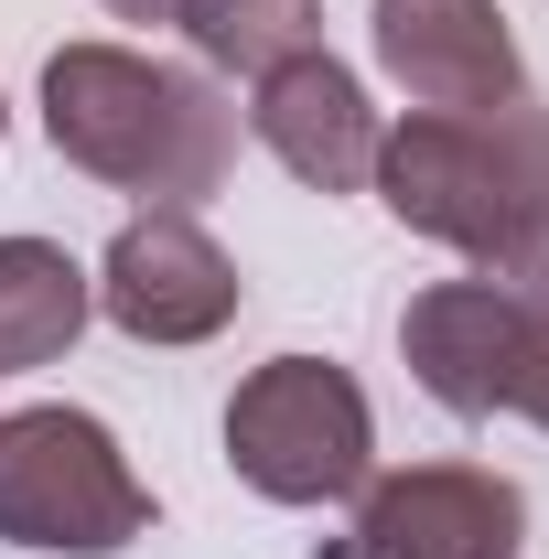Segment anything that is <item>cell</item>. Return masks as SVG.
I'll use <instances>...</instances> for the list:
<instances>
[{
    "mask_svg": "<svg viewBox=\"0 0 549 559\" xmlns=\"http://www.w3.org/2000/svg\"><path fill=\"white\" fill-rule=\"evenodd\" d=\"M44 140L75 173L119 183L140 205L195 215L226 183V162H237V108L195 66H162V55H130V44H55V66H44Z\"/></svg>",
    "mask_w": 549,
    "mask_h": 559,
    "instance_id": "1",
    "label": "cell"
},
{
    "mask_svg": "<svg viewBox=\"0 0 549 559\" xmlns=\"http://www.w3.org/2000/svg\"><path fill=\"white\" fill-rule=\"evenodd\" d=\"M377 205L431 248L506 259L549 237V97L517 86L495 108H410L399 130H377Z\"/></svg>",
    "mask_w": 549,
    "mask_h": 559,
    "instance_id": "2",
    "label": "cell"
},
{
    "mask_svg": "<svg viewBox=\"0 0 549 559\" xmlns=\"http://www.w3.org/2000/svg\"><path fill=\"white\" fill-rule=\"evenodd\" d=\"M0 538L11 549L108 559L151 538V485L130 474L119 430L97 409H0Z\"/></svg>",
    "mask_w": 549,
    "mask_h": 559,
    "instance_id": "3",
    "label": "cell"
},
{
    "mask_svg": "<svg viewBox=\"0 0 549 559\" xmlns=\"http://www.w3.org/2000/svg\"><path fill=\"white\" fill-rule=\"evenodd\" d=\"M226 463L270 506H335L377 474V409L335 355H270L226 399Z\"/></svg>",
    "mask_w": 549,
    "mask_h": 559,
    "instance_id": "4",
    "label": "cell"
},
{
    "mask_svg": "<svg viewBox=\"0 0 549 559\" xmlns=\"http://www.w3.org/2000/svg\"><path fill=\"white\" fill-rule=\"evenodd\" d=\"M237 301H248L237 259L173 205H140L130 226L108 237V259H97V312H108L130 345H206V334L237 323Z\"/></svg>",
    "mask_w": 549,
    "mask_h": 559,
    "instance_id": "5",
    "label": "cell"
},
{
    "mask_svg": "<svg viewBox=\"0 0 549 559\" xmlns=\"http://www.w3.org/2000/svg\"><path fill=\"white\" fill-rule=\"evenodd\" d=\"M528 495L484 463H410L355 485V538L313 559H517Z\"/></svg>",
    "mask_w": 549,
    "mask_h": 559,
    "instance_id": "6",
    "label": "cell"
},
{
    "mask_svg": "<svg viewBox=\"0 0 549 559\" xmlns=\"http://www.w3.org/2000/svg\"><path fill=\"white\" fill-rule=\"evenodd\" d=\"M528 312L495 290V280H431L410 312H399V355H410L420 399H442L453 419H495L517 388V355H528Z\"/></svg>",
    "mask_w": 549,
    "mask_h": 559,
    "instance_id": "7",
    "label": "cell"
},
{
    "mask_svg": "<svg viewBox=\"0 0 549 559\" xmlns=\"http://www.w3.org/2000/svg\"><path fill=\"white\" fill-rule=\"evenodd\" d=\"M366 33H377V66L410 108H495L528 86L495 0H377Z\"/></svg>",
    "mask_w": 549,
    "mask_h": 559,
    "instance_id": "8",
    "label": "cell"
},
{
    "mask_svg": "<svg viewBox=\"0 0 549 559\" xmlns=\"http://www.w3.org/2000/svg\"><path fill=\"white\" fill-rule=\"evenodd\" d=\"M248 130H259V151H270L291 183H313V194H366V173H377V108H366L355 66H335L324 44L259 75Z\"/></svg>",
    "mask_w": 549,
    "mask_h": 559,
    "instance_id": "9",
    "label": "cell"
},
{
    "mask_svg": "<svg viewBox=\"0 0 549 559\" xmlns=\"http://www.w3.org/2000/svg\"><path fill=\"white\" fill-rule=\"evenodd\" d=\"M97 280L75 270L55 237H0V377H33L86 334Z\"/></svg>",
    "mask_w": 549,
    "mask_h": 559,
    "instance_id": "10",
    "label": "cell"
},
{
    "mask_svg": "<svg viewBox=\"0 0 549 559\" xmlns=\"http://www.w3.org/2000/svg\"><path fill=\"white\" fill-rule=\"evenodd\" d=\"M173 33L206 55V66H237V75H270L291 55L324 44V0H184Z\"/></svg>",
    "mask_w": 549,
    "mask_h": 559,
    "instance_id": "11",
    "label": "cell"
},
{
    "mask_svg": "<svg viewBox=\"0 0 549 559\" xmlns=\"http://www.w3.org/2000/svg\"><path fill=\"white\" fill-rule=\"evenodd\" d=\"M506 409L528 419V430H549V323L528 334V355H517V388H506Z\"/></svg>",
    "mask_w": 549,
    "mask_h": 559,
    "instance_id": "12",
    "label": "cell"
},
{
    "mask_svg": "<svg viewBox=\"0 0 549 559\" xmlns=\"http://www.w3.org/2000/svg\"><path fill=\"white\" fill-rule=\"evenodd\" d=\"M108 11H119V22H173L184 0H108Z\"/></svg>",
    "mask_w": 549,
    "mask_h": 559,
    "instance_id": "13",
    "label": "cell"
},
{
    "mask_svg": "<svg viewBox=\"0 0 549 559\" xmlns=\"http://www.w3.org/2000/svg\"><path fill=\"white\" fill-rule=\"evenodd\" d=\"M0 130H11V108H0Z\"/></svg>",
    "mask_w": 549,
    "mask_h": 559,
    "instance_id": "14",
    "label": "cell"
}]
</instances>
